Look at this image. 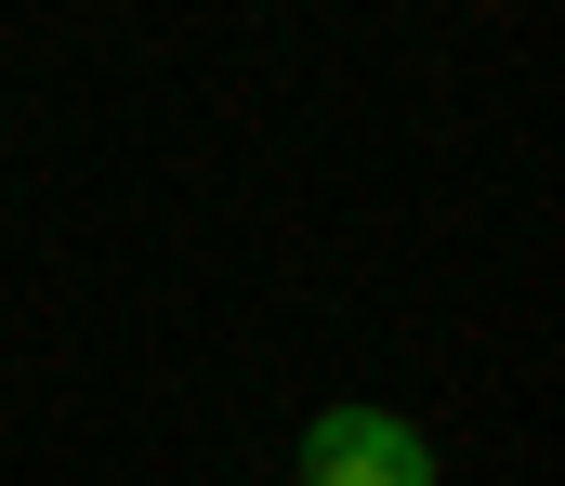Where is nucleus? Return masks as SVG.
<instances>
[{"label": "nucleus", "instance_id": "f257e3e1", "mask_svg": "<svg viewBox=\"0 0 565 486\" xmlns=\"http://www.w3.org/2000/svg\"><path fill=\"white\" fill-rule=\"evenodd\" d=\"M302 486H434V447L395 408H329L302 421Z\"/></svg>", "mask_w": 565, "mask_h": 486}]
</instances>
